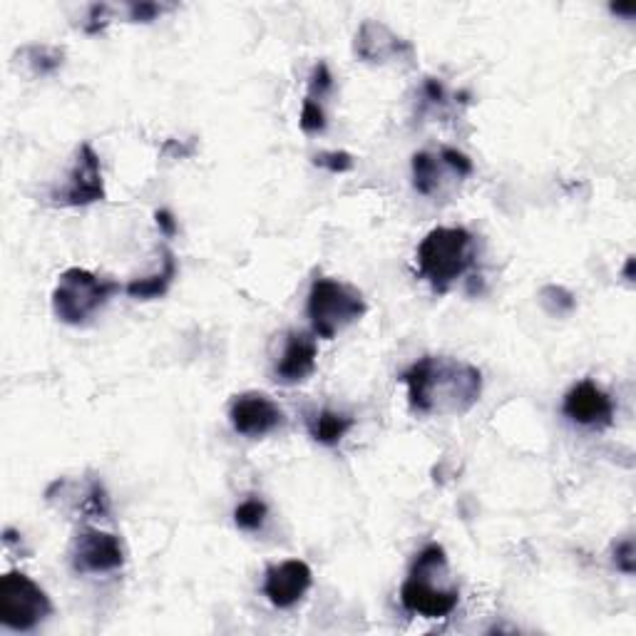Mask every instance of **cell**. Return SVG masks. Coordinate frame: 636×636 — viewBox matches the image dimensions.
Returning a JSON list of instances; mask_svg holds the SVG:
<instances>
[{
  "mask_svg": "<svg viewBox=\"0 0 636 636\" xmlns=\"http://www.w3.org/2000/svg\"><path fill=\"white\" fill-rule=\"evenodd\" d=\"M420 415H463L480 400L482 373L448 356H423L400 376Z\"/></svg>",
  "mask_w": 636,
  "mask_h": 636,
  "instance_id": "6da1fadb",
  "label": "cell"
},
{
  "mask_svg": "<svg viewBox=\"0 0 636 636\" xmlns=\"http://www.w3.org/2000/svg\"><path fill=\"white\" fill-rule=\"evenodd\" d=\"M475 261V239L463 227H438L418 246V271L433 291L445 294Z\"/></svg>",
  "mask_w": 636,
  "mask_h": 636,
  "instance_id": "7a4b0ae2",
  "label": "cell"
},
{
  "mask_svg": "<svg viewBox=\"0 0 636 636\" xmlns=\"http://www.w3.org/2000/svg\"><path fill=\"white\" fill-rule=\"evenodd\" d=\"M448 569V557L440 545L423 547L418 559H415L410 577L400 587V604L410 614H420L425 619H445L455 612L460 602V592L455 587L440 589L433 584L438 572Z\"/></svg>",
  "mask_w": 636,
  "mask_h": 636,
  "instance_id": "3957f363",
  "label": "cell"
},
{
  "mask_svg": "<svg viewBox=\"0 0 636 636\" xmlns=\"http://www.w3.org/2000/svg\"><path fill=\"white\" fill-rule=\"evenodd\" d=\"M120 289L122 286L117 281L100 279L92 271L73 266L60 274L53 291V311L68 326H80L95 316Z\"/></svg>",
  "mask_w": 636,
  "mask_h": 636,
  "instance_id": "277c9868",
  "label": "cell"
},
{
  "mask_svg": "<svg viewBox=\"0 0 636 636\" xmlns=\"http://www.w3.org/2000/svg\"><path fill=\"white\" fill-rule=\"evenodd\" d=\"M366 309L368 306L361 291L353 286L333 279H316L311 284L306 311H309V321L316 336L336 338L343 328L366 314Z\"/></svg>",
  "mask_w": 636,
  "mask_h": 636,
  "instance_id": "5b68a950",
  "label": "cell"
},
{
  "mask_svg": "<svg viewBox=\"0 0 636 636\" xmlns=\"http://www.w3.org/2000/svg\"><path fill=\"white\" fill-rule=\"evenodd\" d=\"M53 612L48 594L23 572L0 577V622L13 632H33Z\"/></svg>",
  "mask_w": 636,
  "mask_h": 636,
  "instance_id": "8992f818",
  "label": "cell"
},
{
  "mask_svg": "<svg viewBox=\"0 0 636 636\" xmlns=\"http://www.w3.org/2000/svg\"><path fill=\"white\" fill-rule=\"evenodd\" d=\"M105 199V182H102L100 157L90 145H82L78 159L63 189L53 192V204L58 207H87Z\"/></svg>",
  "mask_w": 636,
  "mask_h": 636,
  "instance_id": "52a82bcc",
  "label": "cell"
},
{
  "mask_svg": "<svg viewBox=\"0 0 636 636\" xmlns=\"http://www.w3.org/2000/svg\"><path fill=\"white\" fill-rule=\"evenodd\" d=\"M125 564V550L115 535L85 527L73 542V569L80 574L115 572Z\"/></svg>",
  "mask_w": 636,
  "mask_h": 636,
  "instance_id": "ba28073f",
  "label": "cell"
},
{
  "mask_svg": "<svg viewBox=\"0 0 636 636\" xmlns=\"http://www.w3.org/2000/svg\"><path fill=\"white\" fill-rule=\"evenodd\" d=\"M229 420H232V428L244 438H264L279 428L284 413L264 393H241L229 405Z\"/></svg>",
  "mask_w": 636,
  "mask_h": 636,
  "instance_id": "9c48e42d",
  "label": "cell"
},
{
  "mask_svg": "<svg viewBox=\"0 0 636 636\" xmlns=\"http://www.w3.org/2000/svg\"><path fill=\"white\" fill-rule=\"evenodd\" d=\"M311 582H314V574H311L309 564L301 559H286V562L266 569L264 594L274 607L289 609L304 599Z\"/></svg>",
  "mask_w": 636,
  "mask_h": 636,
  "instance_id": "30bf717a",
  "label": "cell"
},
{
  "mask_svg": "<svg viewBox=\"0 0 636 636\" xmlns=\"http://www.w3.org/2000/svg\"><path fill=\"white\" fill-rule=\"evenodd\" d=\"M564 415L584 428H607L614 420V403L597 383L582 381L564 396Z\"/></svg>",
  "mask_w": 636,
  "mask_h": 636,
  "instance_id": "8fae6325",
  "label": "cell"
},
{
  "mask_svg": "<svg viewBox=\"0 0 636 636\" xmlns=\"http://www.w3.org/2000/svg\"><path fill=\"white\" fill-rule=\"evenodd\" d=\"M356 53L366 63H388L413 55V45L378 20H366L356 35Z\"/></svg>",
  "mask_w": 636,
  "mask_h": 636,
  "instance_id": "7c38bea8",
  "label": "cell"
},
{
  "mask_svg": "<svg viewBox=\"0 0 636 636\" xmlns=\"http://www.w3.org/2000/svg\"><path fill=\"white\" fill-rule=\"evenodd\" d=\"M316 356L318 348L314 338L306 336V333L291 331L289 338H286L284 356L276 363V381H281L284 386L304 383L316 371Z\"/></svg>",
  "mask_w": 636,
  "mask_h": 636,
  "instance_id": "4fadbf2b",
  "label": "cell"
},
{
  "mask_svg": "<svg viewBox=\"0 0 636 636\" xmlns=\"http://www.w3.org/2000/svg\"><path fill=\"white\" fill-rule=\"evenodd\" d=\"M174 276H177V256H174L169 249H164L162 271L147 276V279L130 281V284L125 286V291H127V296H132V299H137V301L159 299V296H164L169 291Z\"/></svg>",
  "mask_w": 636,
  "mask_h": 636,
  "instance_id": "5bb4252c",
  "label": "cell"
},
{
  "mask_svg": "<svg viewBox=\"0 0 636 636\" xmlns=\"http://www.w3.org/2000/svg\"><path fill=\"white\" fill-rule=\"evenodd\" d=\"M351 428H353L351 415L336 413V410H318V413H314L309 418L311 438H314L316 443L328 445V448L341 443Z\"/></svg>",
  "mask_w": 636,
  "mask_h": 636,
  "instance_id": "9a60e30c",
  "label": "cell"
},
{
  "mask_svg": "<svg viewBox=\"0 0 636 636\" xmlns=\"http://www.w3.org/2000/svg\"><path fill=\"white\" fill-rule=\"evenodd\" d=\"M440 169H443V159L430 155V152H418L413 155V187L415 192L423 197H435L440 189Z\"/></svg>",
  "mask_w": 636,
  "mask_h": 636,
  "instance_id": "2e32d148",
  "label": "cell"
},
{
  "mask_svg": "<svg viewBox=\"0 0 636 636\" xmlns=\"http://www.w3.org/2000/svg\"><path fill=\"white\" fill-rule=\"evenodd\" d=\"M266 517H269V507H266V502H261L259 497H249V500H244L237 510H234V522H237V527H241L244 532L261 530Z\"/></svg>",
  "mask_w": 636,
  "mask_h": 636,
  "instance_id": "e0dca14e",
  "label": "cell"
},
{
  "mask_svg": "<svg viewBox=\"0 0 636 636\" xmlns=\"http://www.w3.org/2000/svg\"><path fill=\"white\" fill-rule=\"evenodd\" d=\"M25 55H30L28 63L33 65L35 75H50L63 65V53L58 48H48V45H30L23 50Z\"/></svg>",
  "mask_w": 636,
  "mask_h": 636,
  "instance_id": "ac0fdd59",
  "label": "cell"
},
{
  "mask_svg": "<svg viewBox=\"0 0 636 636\" xmlns=\"http://www.w3.org/2000/svg\"><path fill=\"white\" fill-rule=\"evenodd\" d=\"M440 159H443L445 167L450 169V172L455 174V177H470L473 174V159H470L468 155H463V152L453 150V147H443L440 150Z\"/></svg>",
  "mask_w": 636,
  "mask_h": 636,
  "instance_id": "d6986e66",
  "label": "cell"
},
{
  "mask_svg": "<svg viewBox=\"0 0 636 636\" xmlns=\"http://www.w3.org/2000/svg\"><path fill=\"white\" fill-rule=\"evenodd\" d=\"M316 167L328 169L331 174H343V172H351L353 169V157L348 152H321V155L314 157Z\"/></svg>",
  "mask_w": 636,
  "mask_h": 636,
  "instance_id": "ffe728a7",
  "label": "cell"
},
{
  "mask_svg": "<svg viewBox=\"0 0 636 636\" xmlns=\"http://www.w3.org/2000/svg\"><path fill=\"white\" fill-rule=\"evenodd\" d=\"M326 127V115H323L321 105L311 97H306L304 107H301V130L304 132H321Z\"/></svg>",
  "mask_w": 636,
  "mask_h": 636,
  "instance_id": "44dd1931",
  "label": "cell"
},
{
  "mask_svg": "<svg viewBox=\"0 0 636 636\" xmlns=\"http://www.w3.org/2000/svg\"><path fill=\"white\" fill-rule=\"evenodd\" d=\"M162 10V5L150 3V0L127 5V15H130L132 23H152V20H157V15H162Z\"/></svg>",
  "mask_w": 636,
  "mask_h": 636,
  "instance_id": "7402d4cb",
  "label": "cell"
},
{
  "mask_svg": "<svg viewBox=\"0 0 636 636\" xmlns=\"http://www.w3.org/2000/svg\"><path fill=\"white\" fill-rule=\"evenodd\" d=\"M311 95L309 97H323L326 92H331L333 87V78H331V70H328L326 63H318L314 68V75H311Z\"/></svg>",
  "mask_w": 636,
  "mask_h": 636,
  "instance_id": "603a6c76",
  "label": "cell"
},
{
  "mask_svg": "<svg viewBox=\"0 0 636 636\" xmlns=\"http://www.w3.org/2000/svg\"><path fill=\"white\" fill-rule=\"evenodd\" d=\"M614 562L624 574H634V540L627 537L624 542H619L617 550H614Z\"/></svg>",
  "mask_w": 636,
  "mask_h": 636,
  "instance_id": "cb8c5ba5",
  "label": "cell"
},
{
  "mask_svg": "<svg viewBox=\"0 0 636 636\" xmlns=\"http://www.w3.org/2000/svg\"><path fill=\"white\" fill-rule=\"evenodd\" d=\"M107 5H92L90 8V18H87V25H85V30L87 33H100V30H105V25L110 23V20H107Z\"/></svg>",
  "mask_w": 636,
  "mask_h": 636,
  "instance_id": "d4e9b609",
  "label": "cell"
},
{
  "mask_svg": "<svg viewBox=\"0 0 636 636\" xmlns=\"http://www.w3.org/2000/svg\"><path fill=\"white\" fill-rule=\"evenodd\" d=\"M157 219V227L162 229L164 237H174L177 234V222H174V214L169 212V209H159V212L155 214Z\"/></svg>",
  "mask_w": 636,
  "mask_h": 636,
  "instance_id": "484cf974",
  "label": "cell"
},
{
  "mask_svg": "<svg viewBox=\"0 0 636 636\" xmlns=\"http://www.w3.org/2000/svg\"><path fill=\"white\" fill-rule=\"evenodd\" d=\"M612 13L627 15V18H632V15L636 13V5H634V3H629V5H612Z\"/></svg>",
  "mask_w": 636,
  "mask_h": 636,
  "instance_id": "4316f807",
  "label": "cell"
},
{
  "mask_svg": "<svg viewBox=\"0 0 636 636\" xmlns=\"http://www.w3.org/2000/svg\"><path fill=\"white\" fill-rule=\"evenodd\" d=\"M624 276H627V281H634V256H629L627 259V266H624Z\"/></svg>",
  "mask_w": 636,
  "mask_h": 636,
  "instance_id": "83f0119b",
  "label": "cell"
}]
</instances>
